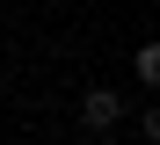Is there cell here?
<instances>
[{
  "instance_id": "7a4b0ae2",
  "label": "cell",
  "mask_w": 160,
  "mask_h": 145,
  "mask_svg": "<svg viewBox=\"0 0 160 145\" xmlns=\"http://www.w3.org/2000/svg\"><path fill=\"white\" fill-rule=\"evenodd\" d=\"M131 65H138V80L160 94V44H138V58H131Z\"/></svg>"
},
{
  "instance_id": "3957f363",
  "label": "cell",
  "mask_w": 160,
  "mask_h": 145,
  "mask_svg": "<svg viewBox=\"0 0 160 145\" xmlns=\"http://www.w3.org/2000/svg\"><path fill=\"white\" fill-rule=\"evenodd\" d=\"M146 145H160V102L146 109Z\"/></svg>"
},
{
  "instance_id": "6da1fadb",
  "label": "cell",
  "mask_w": 160,
  "mask_h": 145,
  "mask_svg": "<svg viewBox=\"0 0 160 145\" xmlns=\"http://www.w3.org/2000/svg\"><path fill=\"white\" fill-rule=\"evenodd\" d=\"M117 116H124V94H109V87H95V94L80 102V123H88V131H109Z\"/></svg>"
}]
</instances>
